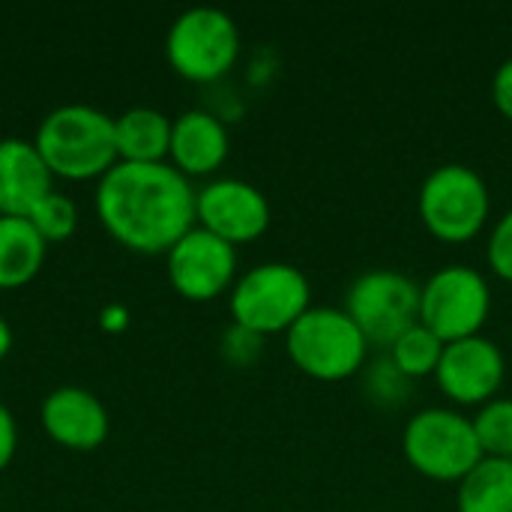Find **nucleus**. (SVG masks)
<instances>
[{
	"label": "nucleus",
	"mask_w": 512,
	"mask_h": 512,
	"mask_svg": "<svg viewBox=\"0 0 512 512\" xmlns=\"http://www.w3.org/2000/svg\"><path fill=\"white\" fill-rule=\"evenodd\" d=\"M195 195L189 177L171 162H117L96 186V213L120 246L141 255H168L198 225Z\"/></svg>",
	"instance_id": "1"
},
{
	"label": "nucleus",
	"mask_w": 512,
	"mask_h": 512,
	"mask_svg": "<svg viewBox=\"0 0 512 512\" xmlns=\"http://www.w3.org/2000/svg\"><path fill=\"white\" fill-rule=\"evenodd\" d=\"M48 171L63 180H102L117 162L114 117L93 105H60L48 111L33 135Z\"/></svg>",
	"instance_id": "2"
},
{
	"label": "nucleus",
	"mask_w": 512,
	"mask_h": 512,
	"mask_svg": "<svg viewBox=\"0 0 512 512\" xmlns=\"http://www.w3.org/2000/svg\"><path fill=\"white\" fill-rule=\"evenodd\" d=\"M285 348L291 363L318 381L351 378L369 360L363 330L339 306H309V312L285 333Z\"/></svg>",
	"instance_id": "3"
},
{
	"label": "nucleus",
	"mask_w": 512,
	"mask_h": 512,
	"mask_svg": "<svg viewBox=\"0 0 512 512\" xmlns=\"http://www.w3.org/2000/svg\"><path fill=\"white\" fill-rule=\"evenodd\" d=\"M312 306L309 279L285 261H267L243 273L231 288V318L258 336L288 333Z\"/></svg>",
	"instance_id": "4"
},
{
	"label": "nucleus",
	"mask_w": 512,
	"mask_h": 512,
	"mask_svg": "<svg viewBox=\"0 0 512 512\" xmlns=\"http://www.w3.org/2000/svg\"><path fill=\"white\" fill-rule=\"evenodd\" d=\"M171 69L195 84L219 81L240 54V30L234 18L216 6H192L174 18L165 36Z\"/></svg>",
	"instance_id": "5"
},
{
	"label": "nucleus",
	"mask_w": 512,
	"mask_h": 512,
	"mask_svg": "<svg viewBox=\"0 0 512 512\" xmlns=\"http://www.w3.org/2000/svg\"><path fill=\"white\" fill-rule=\"evenodd\" d=\"M420 216L426 228L444 243H465L474 240L492 210V195L480 171L462 162H447L420 186Z\"/></svg>",
	"instance_id": "6"
},
{
	"label": "nucleus",
	"mask_w": 512,
	"mask_h": 512,
	"mask_svg": "<svg viewBox=\"0 0 512 512\" xmlns=\"http://www.w3.org/2000/svg\"><path fill=\"white\" fill-rule=\"evenodd\" d=\"M402 450L408 465L429 480L459 483L483 459L474 420L456 408L417 411L405 426Z\"/></svg>",
	"instance_id": "7"
},
{
	"label": "nucleus",
	"mask_w": 512,
	"mask_h": 512,
	"mask_svg": "<svg viewBox=\"0 0 512 512\" xmlns=\"http://www.w3.org/2000/svg\"><path fill=\"white\" fill-rule=\"evenodd\" d=\"M492 309V288L486 276L468 264L435 270L420 285V321L447 345L480 336Z\"/></svg>",
	"instance_id": "8"
},
{
	"label": "nucleus",
	"mask_w": 512,
	"mask_h": 512,
	"mask_svg": "<svg viewBox=\"0 0 512 512\" xmlns=\"http://www.w3.org/2000/svg\"><path fill=\"white\" fill-rule=\"evenodd\" d=\"M345 312L369 345L393 348V342L420 321V285L399 270H369L348 288Z\"/></svg>",
	"instance_id": "9"
},
{
	"label": "nucleus",
	"mask_w": 512,
	"mask_h": 512,
	"mask_svg": "<svg viewBox=\"0 0 512 512\" xmlns=\"http://www.w3.org/2000/svg\"><path fill=\"white\" fill-rule=\"evenodd\" d=\"M165 270L171 288L192 300L207 303L234 288L237 276V246L225 243L222 237L210 234L207 228L195 225L183 234L165 255Z\"/></svg>",
	"instance_id": "10"
},
{
	"label": "nucleus",
	"mask_w": 512,
	"mask_h": 512,
	"mask_svg": "<svg viewBox=\"0 0 512 512\" xmlns=\"http://www.w3.org/2000/svg\"><path fill=\"white\" fill-rule=\"evenodd\" d=\"M195 219L210 234L222 237L231 246L258 240L270 228V201L267 195L237 177L210 180L195 195Z\"/></svg>",
	"instance_id": "11"
},
{
	"label": "nucleus",
	"mask_w": 512,
	"mask_h": 512,
	"mask_svg": "<svg viewBox=\"0 0 512 512\" xmlns=\"http://www.w3.org/2000/svg\"><path fill=\"white\" fill-rule=\"evenodd\" d=\"M507 375L504 351L489 336H468L444 345L435 369L438 387L459 405H486L495 399Z\"/></svg>",
	"instance_id": "12"
},
{
	"label": "nucleus",
	"mask_w": 512,
	"mask_h": 512,
	"mask_svg": "<svg viewBox=\"0 0 512 512\" xmlns=\"http://www.w3.org/2000/svg\"><path fill=\"white\" fill-rule=\"evenodd\" d=\"M42 429L48 438L66 450L87 453L105 444L108 438V411L105 405L81 387H57L42 402Z\"/></svg>",
	"instance_id": "13"
},
{
	"label": "nucleus",
	"mask_w": 512,
	"mask_h": 512,
	"mask_svg": "<svg viewBox=\"0 0 512 512\" xmlns=\"http://www.w3.org/2000/svg\"><path fill=\"white\" fill-rule=\"evenodd\" d=\"M54 192V174L33 141L0 138V216L27 219Z\"/></svg>",
	"instance_id": "14"
},
{
	"label": "nucleus",
	"mask_w": 512,
	"mask_h": 512,
	"mask_svg": "<svg viewBox=\"0 0 512 512\" xmlns=\"http://www.w3.org/2000/svg\"><path fill=\"white\" fill-rule=\"evenodd\" d=\"M228 129L225 123L201 108L183 111L171 123V165L183 177H207L228 159Z\"/></svg>",
	"instance_id": "15"
},
{
	"label": "nucleus",
	"mask_w": 512,
	"mask_h": 512,
	"mask_svg": "<svg viewBox=\"0 0 512 512\" xmlns=\"http://www.w3.org/2000/svg\"><path fill=\"white\" fill-rule=\"evenodd\" d=\"M171 117L156 108H129L114 117L117 156L120 162L156 165L171 153Z\"/></svg>",
	"instance_id": "16"
},
{
	"label": "nucleus",
	"mask_w": 512,
	"mask_h": 512,
	"mask_svg": "<svg viewBox=\"0 0 512 512\" xmlns=\"http://www.w3.org/2000/svg\"><path fill=\"white\" fill-rule=\"evenodd\" d=\"M48 243L27 219L0 216V291L24 288L45 264Z\"/></svg>",
	"instance_id": "17"
},
{
	"label": "nucleus",
	"mask_w": 512,
	"mask_h": 512,
	"mask_svg": "<svg viewBox=\"0 0 512 512\" xmlns=\"http://www.w3.org/2000/svg\"><path fill=\"white\" fill-rule=\"evenodd\" d=\"M459 512H512V459L483 456L456 492Z\"/></svg>",
	"instance_id": "18"
},
{
	"label": "nucleus",
	"mask_w": 512,
	"mask_h": 512,
	"mask_svg": "<svg viewBox=\"0 0 512 512\" xmlns=\"http://www.w3.org/2000/svg\"><path fill=\"white\" fill-rule=\"evenodd\" d=\"M441 354H444V342L423 324L417 321L414 327H408L390 348V357L393 363L408 375V378H426V375H435L438 363H441Z\"/></svg>",
	"instance_id": "19"
},
{
	"label": "nucleus",
	"mask_w": 512,
	"mask_h": 512,
	"mask_svg": "<svg viewBox=\"0 0 512 512\" xmlns=\"http://www.w3.org/2000/svg\"><path fill=\"white\" fill-rule=\"evenodd\" d=\"M363 372V396L378 405V408H399L411 399L414 393V378H408L396 363L393 357H378V360H366V366L360 369Z\"/></svg>",
	"instance_id": "20"
},
{
	"label": "nucleus",
	"mask_w": 512,
	"mask_h": 512,
	"mask_svg": "<svg viewBox=\"0 0 512 512\" xmlns=\"http://www.w3.org/2000/svg\"><path fill=\"white\" fill-rule=\"evenodd\" d=\"M474 432L483 456L512 459V399H492L480 405L474 417Z\"/></svg>",
	"instance_id": "21"
},
{
	"label": "nucleus",
	"mask_w": 512,
	"mask_h": 512,
	"mask_svg": "<svg viewBox=\"0 0 512 512\" xmlns=\"http://www.w3.org/2000/svg\"><path fill=\"white\" fill-rule=\"evenodd\" d=\"M27 222L36 228V234L45 240V243H63L75 234L78 228V207L72 198H66L63 192H51L45 195L33 213L27 216Z\"/></svg>",
	"instance_id": "22"
},
{
	"label": "nucleus",
	"mask_w": 512,
	"mask_h": 512,
	"mask_svg": "<svg viewBox=\"0 0 512 512\" xmlns=\"http://www.w3.org/2000/svg\"><path fill=\"white\" fill-rule=\"evenodd\" d=\"M486 255H489L492 270L501 279H510L512 282V207L495 222L489 246H486Z\"/></svg>",
	"instance_id": "23"
},
{
	"label": "nucleus",
	"mask_w": 512,
	"mask_h": 512,
	"mask_svg": "<svg viewBox=\"0 0 512 512\" xmlns=\"http://www.w3.org/2000/svg\"><path fill=\"white\" fill-rule=\"evenodd\" d=\"M261 348H264V336H258V333H252V330H243V327H237V324H234V327L225 333V339H222L225 357H228L231 363H240V366L255 363L258 354H261Z\"/></svg>",
	"instance_id": "24"
},
{
	"label": "nucleus",
	"mask_w": 512,
	"mask_h": 512,
	"mask_svg": "<svg viewBox=\"0 0 512 512\" xmlns=\"http://www.w3.org/2000/svg\"><path fill=\"white\" fill-rule=\"evenodd\" d=\"M492 96H495L498 111H501L507 120H512V57L498 66V72H495V78H492Z\"/></svg>",
	"instance_id": "25"
},
{
	"label": "nucleus",
	"mask_w": 512,
	"mask_h": 512,
	"mask_svg": "<svg viewBox=\"0 0 512 512\" xmlns=\"http://www.w3.org/2000/svg\"><path fill=\"white\" fill-rule=\"evenodd\" d=\"M15 450H18L15 417H12V411L0 402V471L9 468V462L15 459Z\"/></svg>",
	"instance_id": "26"
},
{
	"label": "nucleus",
	"mask_w": 512,
	"mask_h": 512,
	"mask_svg": "<svg viewBox=\"0 0 512 512\" xmlns=\"http://www.w3.org/2000/svg\"><path fill=\"white\" fill-rule=\"evenodd\" d=\"M9 351H12V330H9V324L0 318V360H3Z\"/></svg>",
	"instance_id": "27"
}]
</instances>
